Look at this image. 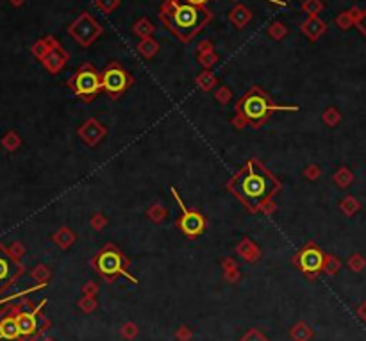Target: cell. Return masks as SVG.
<instances>
[{"instance_id": "10", "label": "cell", "mask_w": 366, "mask_h": 341, "mask_svg": "<svg viewBox=\"0 0 366 341\" xmlns=\"http://www.w3.org/2000/svg\"><path fill=\"white\" fill-rule=\"evenodd\" d=\"M0 331H2V336L7 338V340H11V338H16L20 334L18 323L14 322V320H5V322L2 323Z\"/></svg>"}, {"instance_id": "14", "label": "cell", "mask_w": 366, "mask_h": 341, "mask_svg": "<svg viewBox=\"0 0 366 341\" xmlns=\"http://www.w3.org/2000/svg\"><path fill=\"white\" fill-rule=\"evenodd\" d=\"M186 2H188V4H193V5H198V7H204L209 0H186Z\"/></svg>"}, {"instance_id": "15", "label": "cell", "mask_w": 366, "mask_h": 341, "mask_svg": "<svg viewBox=\"0 0 366 341\" xmlns=\"http://www.w3.org/2000/svg\"><path fill=\"white\" fill-rule=\"evenodd\" d=\"M359 27H361V29H363V33L366 34V13L363 14L361 20H359Z\"/></svg>"}, {"instance_id": "16", "label": "cell", "mask_w": 366, "mask_h": 341, "mask_svg": "<svg viewBox=\"0 0 366 341\" xmlns=\"http://www.w3.org/2000/svg\"><path fill=\"white\" fill-rule=\"evenodd\" d=\"M11 4H13V5H20V4H24V0H11Z\"/></svg>"}, {"instance_id": "1", "label": "cell", "mask_w": 366, "mask_h": 341, "mask_svg": "<svg viewBox=\"0 0 366 341\" xmlns=\"http://www.w3.org/2000/svg\"><path fill=\"white\" fill-rule=\"evenodd\" d=\"M211 14L206 7L188 4L186 0H168L161 9L164 25L181 39H189L209 22Z\"/></svg>"}, {"instance_id": "7", "label": "cell", "mask_w": 366, "mask_h": 341, "mask_svg": "<svg viewBox=\"0 0 366 341\" xmlns=\"http://www.w3.org/2000/svg\"><path fill=\"white\" fill-rule=\"evenodd\" d=\"M181 230H183L184 234H188V236H198V234H202L204 227H206V222H204L202 215L200 213H197V211H186L184 209V215L183 218H181Z\"/></svg>"}, {"instance_id": "8", "label": "cell", "mask_w": 366, "mask_h": 341, "mask_svg": "<svg viewBox=\"0 0 366 341\" xmlns=\"http://www.w3.org/2000/svg\"><path fill=\"white\" fill-rule=\"evenodd\" d=\"M324 265V256L316 250V248H307L304 250L300 256V266L304 268L305 271H316L322 268Z\"/></svg>"}, {"instance_id": "4", "label": "cell", "mask_w": 366, "mask_h": 341, "mask_svg": "<svg viewBox=\"0 0 366 341\" xmlns=\"http://www.w3.org/2000/svg\"><path fill=\"white\" fill-rule=\"evenodd\" d=\"M70 84H72V88H73V91H75L77 97L89 98L100 91V88H102V77L95 72L93 66L86 65L77 72Z\"/></svg>"}, {"instance_id": "3", "label": "cell", "mask_w": 366, "mask_h": 341, "mask_svg": "<svg viewBox=\"0 0 366 341\" xmlns=\"http://www.w3.org/2000/svg\"><path fill=\"white\" fill-rule=\"evenodd\" d=\"M272 109L273 108H272V104H270V100H268L259 89L250 91L240 104V111L243 113V116L254 123L263 122L264 118L272 113Z\"/></svg>"}, {"instance_id": "6", "label": "cell", "mask_w": 366, "mask_h": 341, "mask_svg": "<svg viewBox=\"0 0 366 341\" xmlns=\"http://www.w3.org/2000/svg\"><path fill=\"white\" fill-rule=\"evenodd\" d=\"M100 273L104 275H116V273H123V257L122 254H118L114 248H108L99 256L97 261Z\"/></svg>"}, {"instance_id": "12", "label": "cell", "mask_w": 366, "mask_h": 341, "mask_svg": "<svg viewBox=\"0 0 366 341\" xmlns=\"http://www.w3.org/2000/svg\"><path fill=\"white\" fill-rule=\"evenodd\" d=\"M13 275L11 271V261L7 259V256H0V282H7Z\"/></svg>"}, {"instance_id": "11", "label": "cell", "mask_w": 366, "mask_h": 341, "mask_svg": "<svg viewBox=\"0 0 366 341\" xmlns=\"http://www.w3.org/2000/svg\"><path fill=\"white\" fill-rule=\"evenodd\" d=\"M230 18H232V22H234L238 27H243L247 22H249L250 18V13L247 9H245L243 5H240V7H236L234 11H232V14H230Z\"/></svg>"}, {"instance_id": "13", "label": "cell", "mask_w": 366, "mask_h": 341, "mask_svg": "<svg viewBox=\"0 0 366 341\" xmlns=\"http://www.w3.org/2000/svg\"><path fill=\"white\" fill-rule=\"evenodd\" d=\"M33 52L34 54H38V56H41L43 57V54H45V43L43 41H38V45L33 48Z\"/></svg>"}, {"instance_id": "5", "label": "cell", "mask_w": 366, "mask_h": 341, "mask_svg": "<svg viewBox=\"0 0 366 341\" xmlns=\"http://www.w3.org/2000/svg\"><path fill=\"white\" fill-rule=\"evenodd\" d=\"M129 84H131V77H129V74H127L118 63L109 65L108 68L104 70L102 88L106 89L109 95L116 97V95H120L122 91H125V89L129 88Z\"/></svg>"}, {"instance_id": "9", "label": "cell", "mask_w": 366, "mask_h": 341, "mask_svg": "<svg viewBox=\"0 0 366 341\" xmlns=\"http://www.w3.org/2000/svg\"><path fill=\"white\" fill-rule=\"evenodd\" d=\"M16 323H18V329L22 334H31L36 329V320H34L33 314H22V316L16 318Z\"/></svg>"}, {"instance_id": "2", "label": "cell", "mask_w": 366, "mask_h": 341, "mask_svg": "<svg viewBox=\"0 0 366 341\" xmlns=\"http://www.w3.org/2000/svg\"><path fill=\"white\" fill-rule=\"evenodd\" d=\"M236 183H238V195L250 206H259L266 202L277 189V183L273 181L272 175L256 163L247 164L243 172L238 175Z\"/></svg>"}]
</instances>
